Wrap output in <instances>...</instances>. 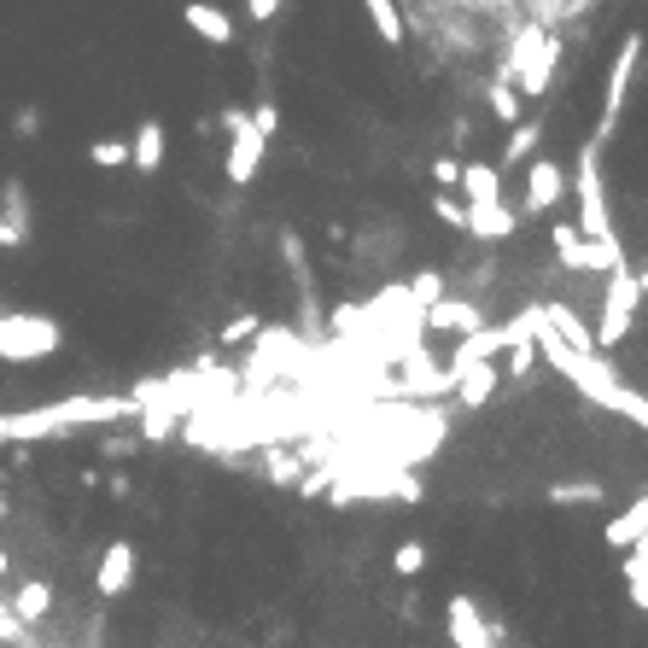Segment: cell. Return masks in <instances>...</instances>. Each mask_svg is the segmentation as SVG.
I'll return each mask as SVG.
<instances>
[{"label": "cell", "mask_w": 648, "mask_h": 648, "mask_svg": "<svg viewBox=\"0 0 648 648\" xmlns=\"http://www.w3.org/2000/svg\"><path fill=\"white\" fill-rule=\"evenodd\" d=\"M532 351L543 357V362H550V369H561L566 380H573V386L584 392V397H591V403H602V410H614V415H625V421H637V427H642V421H648V410H642V397L631 392V386H619V374H614V362H607V357H578V351H566L561 346V339L550 333V321H543V310L532 316Z\"/></svg>", "instance_id": "obj_1"}, {"label": "cell", "mask_w": 648, "mask_h": 648, "mask_svg": "<svg viewBox=\"0 0 648 648\" xmlns=\"http://www.w3.org/2000/svg\"><path fill=\"white\" fill-rule=\"evenodd\" d=\"M555 71H561V35L543 30L532 18L525 30H514V47H509V59H502L497 83H520L525 94L538 99V94L555 88Z\"/></svg>", "instance_id": "obj_2"}, {"label": "cell", "mask_w": 648, "mask_h": 648, "mask_svg": "<svg viewBox=\"0 0 648 648\" xmlns=\"http://www.w3.org/2000/svg\"><path fill=\"white\" fill-rule=\"evenodd\" d=\"M578 240L591 246H619L614 240V216H607V193H602V140L591 135L578 152Z\"/></svg>", "instance_id": "obj_3"}, {"label": "cell", "mask_w": 648, "mask_h": 648, "mask_svg": "<svg viewBox=\"0 0 648 648\" xmlns=\"http://www.w3.org/2000/svg\"><path fill=\"white\" fill-rule=\"evenodd\" d=\"M637 298H642V275L637 269H607V304H602V328H596V357L602 351H614L625 333H631V321H637Z\"/></svg>", "instance_id": "obj_4"}, {"label": "cell", "mask_w": 648, "mask_h": 648, "mask_svg": "<svg viewBox=\"0 0 648 648\" xmlns=\"http://www.w3.org/2000/svg\"><path fill=\"white\" fill-rule=\"evenodd\" d=\"M59 351V328L35 310H0V357L7 362H42Z\"/></svg>", "instance_id": "obj_5"}, {"label": "cell", "mask_w": 648, "mask_h": 648, "mask_svg": "<svg viewBox=\"0 0 648 648\" xmlns=\"http://www.w3.org/2000/svg\"><path fill=\"white\" fill-rule=\"evenodd\" d=\"M637 65H642V35L631 30V35H625V47H619V59H614V76H607V106H602V129H596L602 147H607V135L619 129V111H625V94H631Z\"/></svg>", "instance_id": "obj_6"}, {"label": "cell", "mask_w": 648, "mask_h": 648, "mask_svg": "<svg viewBox=\"0 0 648 648\" xmlns=\"http://www.w3.org/2000/svg\"><path fill=\"white\" fill-rule=\"evenodd\" d=\"M222 129H229V181H240V188H246V181L257 176V164H263V140L252 135V117L240 111V106H229L222 111Z\"/></svg>", "instance_id": "obj_7"}, {"label": "cell", "mask_w": 648, "mask_h": 648, "mask_svg": "<svg viewBox=\"0 0 648 648\" xmlns=\"http://www.w3.org/2000/svg\"><path fill=\"white\" fill-rule=\"evenodd\" d=\"M555 252H561L566 269H619V263H625L619 246H591V240H578L573 222H561V229H555Z\"/></svg>", "instance_id": "obj_8"}, {"label": "cell", "mask_w": 648, "mask_h": 648, "mask_svg": "<svg viewBox=\"0 0 648 648\" xmlns=\"http://www.w3.org/2000/svg\"><path fill=\"white\" fill-rule=\"evenodd\" d=\"M450 642L456 648H502L474 596H450Z\"/></svg>", "instance_id": "obj_9"}, {"label": "cell", "mask_w": 648, "mask_h": 648, "mask_svg": "<svg viewBox=\"0 0 648 648\" xmlns=\"http://www.w3.org/2000/svg\"><path fill=\"white\" fill-rule=\"evenodd\" d=\"M561 193H566L561 164H550V158H532V170H525V216L555 211V205H561Z\"/></svg>", "instance_id": "obj_10"}, {"label": "cell", "mask_w": 648, "mask_h": 648, "mask_svg": "<svg viewBox=\"0 0 648 648\" xmlns=\"http://www.w3.org/2000/svg\"><path fill=\"white\" fill-rule=\"evenodd\" d=\"M129 578H135V543H124V538H117L111 550H106V561H99V578H94V591L111 602V596H124V591H129Z\"/></svg>", "instance_id": "obj_11"}, {"label": "cell", "mask_w": 648, "mask_h": 648, "mask_svg": "<svg viewBox=\"0 0 648 648\" xmlns=\"http://www.w3.org/2000/svg\"><path fill=\"white\" fill-rule=\"evenodd\" d=\"M421 321H427V328H444V333H479L485 328V310H479V304H468V298H450V304H427Z\"/></svg>", "instance_id": "obj_12"}, {"label": "cell", "mask_w": 648, "mask_h": 648, "mask_svg": "<svg viewBox=\"0 0 648 648\" xmlns=\"http://www.w3.org/2000/svg\"><path fill=\"white\" fill-rule=\"evenodd\" d=\"M461 193H468V205L461 211H485V205H502V170L491 164H461Z\"/></svg>", "instance_id": "obj_13"}, {"label": "cell", "mask_w": 648, "mask_h": 648, "mask_svg": "<svg viewBox=\"0 0 648 648\" xmlns=\"http://www.w3.org/2000/svg\"><path fill=\"white\" fill-rule=\"evenodd\" d=\"M7 607H12V614L30 625V631H35V625H42V619L53 614V584H42V578H24L18 591H7Z\"/></svg>", "instance_id": "obj_14"}, {"label": "cell", "mask_w": 648, "mask_h": 648, "mask_svg": "<svg viewBox=\"0 0 648 648\" xmlns=\"http://www.w3.org/2000/svg\"><path fill=\"white\" fill-rule=\"evenodd\" d=\"M181 18H188V30H193V35H205L211 47H229V42H234V24H229V12H222V7L188 0V12H181Z\"/></svg>", "instance_id": "obj_15"}, {"label": "cell", "mask_w": 648, "mask_h": 648, "mask_svg": "<svg viewBox=\"0 0 648 648\" xmlns=\"http://www.w3.org/2000/svg\"><path fill=\"white\" fill-rule=\"evenodd\" d=\"M158 158H164V124H158V117H147V124L135 129V147H129V170L152 176V170H158Z\"/></svg>", "instance_id": "obj_16"}, {"label": "cell", "mask_w": 648, "mask_h": 648, "mask_svg": "<svg viewBox=\"0 0 648 648\" xmlns=\"http://www.w3.org/2000/svg\"><path fill=\"white\" fill-rule=\"evenodd\" d=\"M607 543H614V550H642V543H648V502L642 497L614 525H607Z\"/></svg>", "instance_id": "obj_17"}, {"label": "cell", "mask_w": 648, "mask_h": 648, "mask_svg": "<svg viewBox=\"0 0 648 648\" xmlns=\"http://www.w3.org/2000/svg\"><path fill=\"white\" fill-rule=\"evenodd\" d=\"M491 392H497V362H474V369H461L456 397L468 403V410H485V403H491Z\"/></svg>", "instance_id": "obj_18"}, {"label": "cell", "mask_w": 648, "mask_h": 648, "mask_svg": "<svg viewBox=\"0 0 648 648\" xmlns=\"http://www.w3.org/2000/svg\"><path fill=\"white\" fill-rule=\"evenodd\" d=\"M514 211L509 205H485V211H468V229L479 234V240H509L514 234Z\"/></svg>", "instance_id": "obj_19"}, {"label": "cell", "mask_w": 648, "mask_h": 648, "mask_svg": "<svg viewBox=\"0 0 648 648\" xmlns=\"http://www.w3.org/2000/svg\"><path fill=\"white\" fill-rule=\"evenodd\" d=\"M0 222L30 240V193H24V181H7V188H0Z\"/></svg>", "instance_id": "obj_20"}, {"label": "cell", "mask_w": 648, "mask_h": 648, "mask_svg": "<svg viewBox=\"0 0 648 648\" xmlns=\"http://www.w3.org/2000/svg\"><path fill=\"white\" fill-rule=\"evenodd\" d=\"M538 140H543V124H538V117H532V124H514L509 147H502V164H525V158L538 152Z\"/></svg>", "instance_id": "obj_21"}, {"label": "cell", "mask_w": 648, "mask_h": 648, "mask_svg": "<svg viewBox=\"0 0 648 648\" xmlns=\"http://www.w3.org/2000/svg\"><path fill=\"white\" fill-rule=\"evenodd\" d=\"M362 7H369V18H374V35L380 42H403V18H397V0H362Z\"/></svg>", "instance_id": "obj_22"}, {"label": "cell", "mask_w": 648, "mask_h": 648, "mask_svg": "<svg viewBox=\"0 0 648 648\" xmlns=\"http://www.w3.org/2000/svg\"><path fill=\"white\" fill-rule=\"evenodd\" d=\"M625 591H631V607H648V550L625 555Z\"/></svg>", "instance_id": "obj_23"}, {"label": "cell", "mask_w": 648, "mask_h": 648, "mask_svg": "<svg viewBox=\"0 0 648 648\" xmlns=\"http://www.w3.org/2000/svg\"><path fill=\"white\" fill-rule=\"evenodd\" d=\"M0 648H42V642L30 637V625L7 607V596H0Z\"/></svg>", "instance_id": "obj_24"}, {"label": "cell", "mask_w": 648, "mask_h": 648, "mask_svg": "<svg viewBox=\"0 0 648 648\" xmlns=\"http://www.w3.org/2000/svg\"><path fill=\"white\" fill-rule=\"evenodd\" d=\"M88 158H94L99 170H117V164H129V147H124V140H94Z\"/></svg>", "instance_id": "obj_25"}, {"label": "cell", "mask_w": 648, "mask_h": 648, "mask_svg": "<svg viewBox=\"0 0 648 648\" xmlns=\"http://www.w3.org/2000/svg\"><path fill=\"white\" fill-rule=\"evenodd\" d=\"M491 111L502 117V124H520V94L509 83H491Z\"/></svg>", "instance_id": "obj_26"}, {"label": "cell", "mask_w": 648, "mask_h": 648, "mask_svg": "<svg viewBox=\"0 0 648 648\" xmlns=\"http://www.w3.org/2000/svg\"><path fill=\"white\" fill-rule=\"evenodd\" d=\"M257 333H263V321L246 310V316H234L229 328H222V346H246V339H257Z\"/></svg>", "instance_id": "obj_27"}, {"label": "cell", "mask_w": 648, "mask_h": 648, "mask_svg": "<svg viewBox=\"0 0 648 648\" xmlns=\"http://www.w3.org/2000/svg\"><path fill=\"white\" fill-rule=\"evenodd\" d=\"M392 566H397V578H415L421 566H427V550L421 543H397V555H392Z\"/></svg>", "instance_id": "obj_28"}, {"label": "cell", "mask_w": 648, "mask_h": 648, "mask_svg": "<svg viewBox=\"0 0 648 648\" xmlns=\"http://www.w3.org/2000/svg\"><path fill=\"white\" fill-rule=\"evenodd\" d=\"M602 497V485L596 479H578V485H555L550 502H596Z\"/></svg>", "instance_id": "obj_29"}, {"label": "cell", "mask_w": 648, "mask_h": 648, "mask_svg": "<svg viewBox=\"0 0 648 648\" xmlns=\"http://www.w3.org/2000/svg\"><path fill=\"white\" fill-rule=\"evenodd\" d=\"M438 293H444V275H415V293H410V304H415V310H427V304H438Z\"/></svg>", "instance_id": "obj_30"}, {"label": "cell", "mask_w": 648, "mask_h": 648, "mask_svg": "<svg viewBox=\"0 0 648 648\" xmlns=\"http://www.w3.org/2000/svg\"><path fill=\"white\" fill-rule=\"evenodd\" d=\"M532 362H538V351H532V339H525V346H514V357H509V374H514V380L532 374Z\"/></svg>", "instance_id": "obj_31"}, {"label": "cell", "mask_w": 648, "mask_h": 648, "mask_svg": "<svg viewBox=\"0 0 648 648\" xmlns=\"http://www.w3.org/2000/svg\"><path fill=\"white\" fill-rule=\"evenodd\" d=\"M438 222H450V229H468V211H461L456 199H444V193H438Z\"/></svg>", "instance_id": "obj_32"}, {"label": "cell", "mask_w": 648, "mask_h": 648, "mask_svg": "<svg viewBox=\"0 0 648 648\" xmlns=\"http://www.w3.org/2000/svg\"><path fill=\"white\" fill-rule=\"evenodd\" d=\"M246 12H252V24H269V18L280 12V0H246Z\"/></svg>", "instance_id": "obj_33"}, {"label": "cell", "mask_w": 648, "mask_h": 648, "mask_svg": "<svg viewBox=\"0 0 648 648\" xmlns=\"http://www.w3.org/2000/svg\"><path fill=\"white\" fill-rule=\"evenodd\" d=\"M12 129H18V135H35V129H42V111H35V106H24V111L12 117Z\"/></svg>", "instance_id": "obj_34"}, {"label": "cell", "mask_w": 648, "mask_h": 648, "mask_svg": "<svg viewBox=\"0 0 648 648\" xmlns=\"http://www.w3.org/2000/svg\"><path fill=\"white\" fill-rule=\"evenodd\" d=\"M99 450H106L111 461H124V456H135V438H106V444H99Z\"/></svg>", "instance_id": "obj_35"}, {"label": "cell", "mask_w": 648, "mask_h": 648, "mask_svg": "<svg viewBox=\"0 0 648 648\" xmlns=\"http://www.w3.org/2000/svg\"><path fill=\"white\" fill-rule=\"evenodd\" d=\"M433 176H438V188H450V181L461 176V164H456V158H438V164H433Z\"/></svg>", "instance_id": "obj_36"}, {"label": "cell", "mask_w": 648, "mask_h": 648, "mask_svg": "<svg viewBox=\"0 0 648 648\" xmlns=\"http://www.w3.org/2000/svg\"><path fill=\"white\" fill-rule=\"evenodd\" d=\"M0 246H24V234H18V229H7V222H0Z\"/></svg>", "instance_id": "obj_37"}, {"label": "cell", "mask_w": 648, "mask_h": 648, "mask_svg": "<svg viewBox=\"0 0 648 648\" xmlns=\"http://www.w3.org/2000/svg\"><path fill=\"white\" fill-rule=\"evenodd\" d=\"M7 573H12V555H7V550H0V584H7Z\"/></svg>", "instance_id": "obj_38"}]
</instances>
